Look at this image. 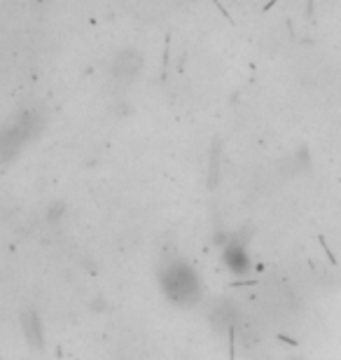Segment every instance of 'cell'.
I'll use <instances>...</instances> for the list:
<instances>
[{
  "label": "cell",
  "mask_w": 341,
  "mask_h": 360,
  "mask_svg": "<svg viewBox=\"0 0 341 360\" xmlns=\"http://www.w3.org/2000/svg\"><path fill=\"white\" fill-rule=\"evenodd\" d=\"M159 281H162V290L171 302L176 304H192V302L199 300V276L190 264L183 260L171 262L162 274H159Z\"/></svg>",
  "instance_id": "obj_1"
},
{
  "label": "cell",
  "mask_w": 341,
  "mask_h": 360,
  "mask_svg": "<svg viewBox=\"0 0 341 360\" xmlns=\"http://www.w3.org/2000/svg\"><path fill=\"white\" fill-rule=\"evenodd\" d=\"M141 68H143V59L134 49H124V52H120L112 61V75L124 82L134 80V77L141 73Z\"/></svg>",
  "instance_id": "obj_2"
},
{
  "label": "cell",
  "mask_w": 341,
  "mask_h": 360,
  "mask_svg": "<svg viewBox=\"0 0 341 360\" xmlns=\"http://www.w3.org/2000/svg\"><path fill=\"white\" fill-rule=\"evenodd\" d=\"M222 262H224V267L231 274H236V276H243V274H248L250 269V257L241 243H229L222 253Z\"/></svg>",
  "instance_id": "obj_3"
},
{
  "label": "cell",
  "mask_w": 341,
  "mask_h": 360,
  "mask_svg": "<svg viewBox=\"0 0 341 360\" xmlns=\"http://www.w3.org/2000/svg\"><path fill=\"white\" fill-rule=\"evenodd\" d=\"M21 326H24V335L26 340L35 344V347H42V328H40V319L38 314H24L21 316Z\"/></svg>",
  "instance_id": "obj_4"
}]
</instances>
